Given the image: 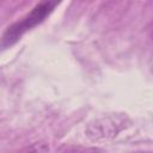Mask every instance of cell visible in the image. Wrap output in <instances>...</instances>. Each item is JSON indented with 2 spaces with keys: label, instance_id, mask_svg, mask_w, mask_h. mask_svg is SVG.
<instances>
[{
  "label": "cell",
  "instance_id": "obj_1",
  "mask_svg": "<svg viewBox=\"0 0 153 153\" xmlns=\"http://www.w3.org/2000/svg\"><path fill=\"white\" fill-rule=\"evenodd\" d=\"M56 5V1H42L37 4L27 14H25L23 18H20L6 29L0 39V48L6 49L16 44L24 33H26L36 25L41 24L53 12Z\"/></svg>",
  "mask_w": 153,
  "mask_h": 153
},
{
  "label": "cell",
  "instance_id": "obj_2",
  "mask_svg": "<svg viewBox=\"0 0 153 153\" xmlns=\"http://www.w3.org/2000/svg\"><path fill=\"white\" fill-rule=\"evenodd\" d=\"M16 153H49V146L45 142H33Z\"/></svg>",
  "mask_w": 153,
  "mask_h": 153
}]
</instances>
